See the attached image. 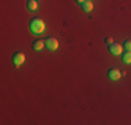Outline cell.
<instances>
[{
  "mask_svg": "<svg viewBox=\"0 0 131 125\" xmlns=\"http://www.w3.org/2000/svg\"><path fill=\"white\" fill-rule=\"evenodd\" d=\"M45 28H46V25L42 18H32L29 21V29L34 35H40L45 31Z\"/></svg>",
  "mask_w": 131,
  "mask_h": 125,
  "instance_id": "cell-1",
  "label": "cell"
},
{
  "mask_svg": "<svg viewBox=\"0 0 131 125\" xmlns=\"http://www.w3.org/2000/svg\"><path fill=\"white\" fill-rule=\"evenodd\" d=\"M24 61H25V54H24V53H21V52L14 53V56H13V62H14L15 67H20L21 64H24Z\"/></svg>",
  "mask_w": 131,
  "mask_h": 125,
  "instance_id": "cell-2",
  "label": "cell"
},
{
  "mask_svg": "<svg viewBox=\"0 0 131 125\" xmlns=\"http://www.w3.org/2000/svg\"><path fill=\"white\" fill-rule=\"evenodd\" d=\"M45 45L49 50H56L59 47V40L56 39V38L50 36V38H48V39H45Z\"/></svg>",
  "mask_w": 131,
  "mask_h": 125,
  "instance_id": "cell-3",
  "label": "cell"
},
{
  "mask_svg": "<svg viewBox=\"0 0 131 125\" xmlns=\"http://www.w3.org/2000/svg\"><path fill=\"white\" fill-rule=\"evenodd\" d=\"M109 52L112 53V54L114 56H120L121 52H123V46L120 45V43H112V45H109Z\"/></svg>",
  "mask_w": 131,
  "mask_h": 125,
  "instance_id": "cell-4",
  "label": "cell"
},
{
  "mask_svg": "<svg viewBox=\"0 0 131 125\" xmlns=\"http://www.w3.org/2000/svg\"><path fill=\"white\" fill-rule=\"evenodd\" d=\"M107 77L110 78L112 81H117V79H120L121 74H120V71H118L117 68H110V70L107 71Z\"/></svg>",
  "mask_w": 131,
  "mask_h": 125,
  "instance_id": "cell-5",
  "label": "cell"
},
{
  "mask_svg": "<svg viewBox=\"0 0 131 125\" xmlns=\"http://www.w3.org/2000/svg\"><path fill=\"white\" fill-rule=\"evenodd\" d=\"M81 7H82V10L85 11V12H91L93 10V4H92L91 0H85V2L81 4Z\"/></svg>",
  "mask_w": 131,
  "mask_h": 125,
  "instance_id": "cell-6",
  "label": "cell"
},
{
  "mask_svg": "<svg viewBox=\"0 0 131 125\" xmlns=\"http://www.w3.org/2000/svg\"><path fill=\"white\" fill-rule=\"evenodd\" d=\"M32 46H34V49H35V50H42L46 45H45V40H42V39H36V40H34Z\"/></svg>",
  "mask_w": 131,
  "mask_h": 125,
  "instance_id": "cell-7",
  "label": "cell"
},
{
  "mask_svg": "<svg viewBox=\"0 0 131 125\" xmlns=\"http://www.w3.org/2000/svg\"><path fill=\"white\" fill-rule=\"evenodd\" d=\"M27 8L29 11H35L36 8H38V3H36V0H28L27 2Z\"/></svg>",
  "mask_w": 131,
  "mask_h": 125,
  "instance_id": "cell-8",
  "label": "cell"
},
{
  "mask_svg": "<svg viewBox=\"0 0 131 125\" xmlns=\"http://www.w3.org/2000/svg\"><path fill=\"white\" fill-rule=\"evenodd\" d=\"M123 61L126 64H131V52H126L123 54Z\"/></svg>",
  "mask_w": 131,
  "mask_h": 125,
  "instance_id": "cell-9",
  "label": "cell"
},
{
  "mask_svg": "<svg viewBox=\"0 0 131 125\" xmlns=\"http://www.w3.org/2000/svg\"><path fill=\"white\" fill-rule=\"evenodd\" d=\"M123 47L127 50V52H131V40H126L123 43Z\"/></svg>",
  "mask_w": 131,
  "mask_h": 125,
  "instance_id": "cell-10",
  "label": "cell"
},
{
  "mask_svg": "<svg viewBox=\"0 0 131 125\" xmlns=\"http://www.w3.org/2000/svg\"><path fill=\"white\" fill-rule=\"evenodd\" d=\"M105 42L107 43V45H112V43H113V39H112L110 36H107V38H106V39H105Z\"/></svg>",
  "mask_w": 131,
  "mask_h": 125,
  "instance_id": "cell-11",
  "label": "cell"
},
{
  "mask_svg": "<svg viewBox=\"0 0 131 125\" xmlns=\"http://www.w3.org/2000/svg\"><path fill=\"white\" fill-rule=\"evenodd\" d=\"M75 2H77V3H80V4H82V3L85 2V0H75Z\"/></svg>",
  "mask_w": 131,
  "mask_h": 125,
  "instance_id": "cell-12",
  "label": "cell"
}]
</instances>
